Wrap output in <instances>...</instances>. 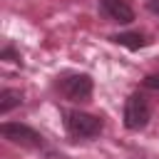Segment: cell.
Listing matches in <instances>:
<instances>
[{"mask_svg":"<svg viewBox=\"0 0 159 159\" xmlns=\"http://www.w3.org/2000/svg\"><path fill=\"white\" fill-rule=\"evenodd\" d=\"M149 117H152V109H149V102L144 94L134 92L127 97L124 102V127L129 132H139L149 124Z\"/></svg>","mask_w":159,"mask_h":159,"instance_id":"obj_2","label":"cell"},{"mask_svg":"<svg viewBox=\"0 0 159 159\" xmlns=\"http://www.w3.org/2000/svg\"><path fill=\"white\" fill-rule=\"evenodd\" d=\"M0 60H7V62H20V55L15 52V47H5L0 52Z\"/></svg>","mask_w":159,"mask_h":159,"instance_id":"obj_8","label":"cell"},{"mask_svg":"<svg viewBox=\"0 0 159 159\" xmlns=\"http://www.w3.org/2000/svg\"><path fill=\"white\" fill-rule=\"evenodd\" d=\"M112 42H117V45H122V47H127V50H139V47H144L149 40L144 37V35H139V32H119V35H112L109 37Z\"/></svg>","mask_w":159,"mask_h":159,"instance_id":"obj_6","label":"cell"},{"mask_svg":"<svg viewBox=\"0 0 159 159\" xmlns=\"http://www.w3.org/2000/svg\"><path fill=\"white\" fill-rule=\"evenodd\" d=\"M92 77L89 75H84V72H75V75H65V77H60V82H57V89L67 97V99H72V102H80V99H87L89 94H92Z\"/></svg>","mask_w":159,"mask_h":159,"instance_id":"obj_4","label":"cell"},{"mask_svg":"<svg viewBox=\"0 0 159 159\" xmlns=\"http://www.w3.org/2000/svg\"><path fill=\"white\" fill-rule=\"evenodd\" d=\"M97 7H99V15H104V17L112 20V22L127 25V22L134 20V10H132L124 0H99Z\"/></svg>","mask_w":159,"mask_h":159,"instance_id":"obj_5","label":"cell"},{"mask_svg":"<svg viewBox=\"0 0 159 159\" xmlns=\"http://www.w3.org/2000/svg\"><path fill=\"white\" fill-rule=\"evenodd\" d=\"M65 129L75 139H92L102 132V119L94 114H87V112L67 109L65 112Z\"/></svg>","mask_w":159,"mask_h":159,"instance_id":"obj_1","label":"cell"},{"mask_svg":"<svg viewBox=\"0 0 159 159\" xmlns=\"http://www.w3.org/2000/svg\"><path fill=\"white\" fill-rule=\"evenodd\" d=\"M0 134H2V139L12 142V144H20V147H32V149L45 147L42 134H37L32 127L20 124V122H2L0 124Z\"/></svg>","mask_w":159,"mask_h":159,"instance_id":"obj_3","label":"cell"},{"mask_svg":"<svg viewBox=\"0 0 159 159\" xmlns=\"http://www.w3.org/2000/svg\"><path fill=\"white\" fill-rule=\"evenodd\" d=\"M144 87H149V89H157V92H159V72L147 75V77H144Z\"/></svg>","mask_w":159,"mask_h":159,"instance_id":"obj_9","label":"cell"},{"mask_svg":"<svg viewBox=\"0 0 159 159\" xmlns=\"http://www.w3.org/2000/svg\"><path fill=\"white\" fill-rule=\"evenodd\" d=\"M147 10L154 12V15H159V0H147Z\"/></svg>","mask_w":159,"mask_h":159,"instance_id":"obj_10","label":"cell"},{"mask_svg":"<svg viewBox=\"0 0 159 159\" xmlns=\"http://www.w3.org/2000/svg\"><path fill=\"white\" fill-rule=\"evenodd\" d=\"M22 104V94H20V89H2L0 92V114H7V112H12L15 107H20Z\"/></svg>","mask_w":159,"mask_h":159,"instance_id":"obj_7","label":"cell"}]
</instances>
